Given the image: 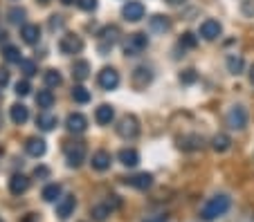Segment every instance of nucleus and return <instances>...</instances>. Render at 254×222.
<instances>
[{
  "label": "nucleus",
  "mask_w": 254,
  "mask_h": 222,
  "mask_svg": "<svg viewBox=\"0 0 254 222\" xmlns=\"http://www.w3.org/2000/svg\"><path fill=\"white\" fill-rule=\"evenodd\" d=\"M59 49H61L63 54H79L83 49V41L79 39L77 34H65L59 41Z\"/></svg>",
  "instance_id": "8"
},
{
  "label": "nucleus",
  "mask_w": 254,
  "mask_h": 222,
  "mask_svg": "<svg viewBox=\"0 0 254 222\" xmlns=\"http://www.w3.org/2000/svg\"><path fill=\"white\" fill-rule=\"evenodd\" d=\"M16 94H18V97H27L29 92H32V86H29V81L27 79H23V81H18L16 83Z\"/></svg>",
  "instance_id": "37"
},
{
  "label": "nucleus",
  "mask_w": 254,
  "mask_h": 222,
  "mask_svg": "<svg viewBox=\"0 0 254 222\" xmlns=\"http://www.w3.org/2000/svg\"><path fill=\"white\" fill-rule=\"evenodd\" d=\"M25 150H27V155H32V157H43L48 146H45V139H41V137H29V139L25 141Z\"/></svg>",
  "instance_id": "13"
},
{
  "label": "nucleus",
  "mask_w": 254,
  "mask_h": 222,
  "mask_svg": "<svg viewBox=\"0 0 254 222\" xmlns=\"http://www.w3.org/2000/svg\"><path fill=\"white\" fill-rule=\"evenodd\" d=\"M149 25H151V29H153V32H160V34H164V32H169V29H171V20H169L167 16H160V14H155L153 18L149 20Z\"/></svg>",
  "instance_id": "24"
},
{
  "label": "nucleus",
  "mask_w": 254,
  "mask_h": 222,
  "mask_svg": "<svg viewBox=\"0 0 254 222\" xmlns=\"http://www.w3.org/2000/svg\"><path fill=\"white\" fill-rule=\"evenodd\" d=\"M72 77L77 79V81H86L90 77V63L88 61H77L72 65Z\"/></svg>",
  "instance_id": "23"
},
{
  "label": "nucleus",
  "mask_w": 254,
  "mask_h": 222,
  "mask_svg": "<svg viewBox=\"0 0 254 222\" xmlns=\"http://www.w3.org/2000/svg\"><path fill=\"white\" fill-rule=\"evenodd\" d=\"M97 83L101 90H115L120 86V72L115 68H101V72L97 74Z\"/></svg>",
  "instance_id": "5"
},
{
  "label": "nucleus",
  "mask_w": 254,
  "mask_h": 222,
  "mask_svg": "<svg viewBox=\"0 0 254 222\" xmlns=\"http://www.w3.org/2000/svg\"><path fill=\"white\" fill-rule=\"evenodd\" d=\"M144 14H146V9H144V5L139 0H130V2H126V5L122 7V16H124L126 20H130V23L142 20Z\"/></svg>",
  "instance_id": "9"
},
{
  "label": "nucleus",
  "mask_w": 254,
  "mask_h": 222,
  "mask_svg": "<svg viewBox=\"0 0 254 222\" xmlns=\"http://www.w3.org/2000/svg\"><path fill=\"white\" fill-rule=\"evenodd\" d=\"M63 5H72V2H74V0H61Z\"/></svg>",
  "instance_id": "47"
},
{
  "label": "nucleus",
  "mask_w": 254,
  "mask_h": 222,
  "mask_svg": "<svg viewBox=\"0 0 254 222\" xmlns=\"http://www.w3.org/2000/svg\"><path fill=\"white\" fill-rule=\"evenodd\" d=\"M113 119H115V110H113V106H108V103H101L95 110V121L99 126H108Z\"/></svg>",
  "instance_id": "18"
},
{
  "label": "nucleus",
  "mask_w": 254,
  "mask_h": 222,
  "mask_svg": "<svg viewBox=\"0 0 254 222\" xmlns=\"http://www.w3.org/2000/svg\"><path fill=\"white\" fill-rule=\"evenodd\" d=\"M146 47H149V36L142 34V32H135V34H130L128 39H126L124 54L126 56H139Z\"/></svg>",
  "instance_id": "2"
},
{
  "label": "nucleus",
  "mask_w": 254,
  "mask_h": 222,
  "mask_svg": "<svg viewBox=\"0 0 254 222\" xmlns=\"http://www.w3.org/2000/svg\"><path fill=\"white\" fill-rule=\"evenodd\" d=\"M34 175H36V178H48V175H50V171L45 169V166H36V171H34Z\"/></svg>",
  "instance_id": "42"
},
{
  "label": "nucleus",
  "mask_w": 254,
  "mask_h": 222,
  "mask_svg": "<svg viewBox=\"0 0 254 222\" xmlns=\"http://www.w3.org/2000/svg\"><path fill=\"white\" fill-rule=\"evenodd\" d=\"M39 2H43V5H48V2H50V0H39Z\"/></svg>",
  "instance_id": "48"
},
{
  "label": "nucleus",
  "mask_w": 254,
  "mask_h": 222,
  "mask_svg": "<svg viewBox=\"0 0 254 222\" xmlns=\"http://www.w3.org/2000/svg\"><path fill=\"white\" fill-rule=\"evenodd\" d=\"M113 213V209L108 207V202H104V204H97V207H92V218H95L97 222H104L106 218Z\"/></svg>",
  "instance_id": "31"
},
{
  "label": "nucleus",
  "mask_w": 254,
  "mask_h": 222,
  "mask_svg": "<svg viewBox=\"0 0 254 222\" xmlns=\"http://www.w3.org/2000/svg\"><path fill=\"white\" fill-rule=\"evenodd\" d=\"M27 188H29V178H27V175H23V173L11 175V179H9V191H11V193H14V195H23Z\"/></svg>",
  "instance_id": "14"
},
{
  "label": "nucleus",
  "mask_w": 254,
  "mask_h": 222,
  "mask_svg": "<svg viewBox=\"0 0 254 222\" xmlns=\"http://www.w3.org/2000/svg\"><path fill=\"white\" fill-rule=\"evenodd\" d=\"M43 81L48 88H59L63 83V77L57 72V70H48V72L43 74Z\"/></svg>",
  "instance_id": "32"
},
{
  "label": "nucleus",
  "mask_w": 254,
  "mask_h": 222,
  "mask_svg": "<svg viewBox=\"0 0 254 222\" xmlns=\"http://www.w3.org/2000/svg\"><path fill=\"white\" fill-rule=\"evenodd\" d=\"M77 5L83 11H92V9H97V0H77Z\"/></svg>",
  "instance_id": "39"
},
{
  "label": "nucleus",
  "mask_w": 254,
  "mask_h": 222,
  "mask_svg": "<svg viewBox=\"0 0 254 222\" xmlns=\"http://www.w3.org/2000/svg\"><path fill=\"white\" fill-rule=\"evenodd\" d=\"M117 133H120V137H124V139H135V137L139 135V121H137V117L124 115L120 119Z\"/></svg>",
  "instance_id": "3"
},
{
  "label": "nucleus",
  "mask_w": 254,
  "mask_h": 222,
  "mask_svg": "<svg viewBox=\"0 0 254 222\" xmlns=\"http://www.w3.org/2000/svg\"><path fill=\"white\" fill-rule=\"evenodd\" d=\"M117 36H120V27H117V25H108V27L101 29V34H99V39H101L99 52L106 54L108 49H113V45L117 43Z\"/></svg>",
  "instance_id": "7"
},
{
  "label": "nucleus",
  "mask_w": 254,
  "mask_h": 222,
  "mask_svg": "<svg viewBox=\"0 0 254 222\" xmlns=\"http://www.w3.org/2000/svg\"><path fill=\"white\" fill-rule=\"evenodd\" d=\"M2 56H5L7 63H20V61H23L20 49L14 47V45H5V47H2Z\"/></svg>",
  "instance_id": "30"
},
{
  "label": "nucleus",
  "mask_w": 254,
  "mask_h": 222,
  "mask_svg": "<svg viewBox=\"0 0 254 222\" xmlns=\"http://www.w3.org/2000/svg\"><path fill=\"white\" fill-rule=\"evenodd\" d=\"M111 162H113V157H111L108 150H97V153L92 155L90 164H92V169L95 171H108L111 169Z\"/></svg>",
  "instance_id": "16"
},
{
  "label": "nucleus",
  "mask_w": 254,
  "mask_h": 222,
  "mask_svg": "<svg viewBox=\"0 0 254 222\" xmlns=\"http://www.w3.org/2000/svg\"><path fill=\"white\" fill-rule=\"evenodd\" d=\"M0 121H2V117H0Z\"/></svg>",
  "instance_id": "49"
},
{
  "label": "nucleus",
  "mask_w": 254,
  "mask_h": 222,
  "mask_svg": "<svg viewBox=\"0 0 254 222\" xmlns=\"http://www.w3.org/2000/svg\"><path fill=\"white\" fill-rule=\"evenodd\" d=\"M117 157H120V162L124 166H128V169H133V166L139 164V153L135 148H122Z\"/></svg>",
  "instance_id": "22"
},
{
  "label": "nucleus",
  "mask_w": 254,
  "mask_h": 222,
  "mask_svg": "<svg viewBox=\"0 0 254 222\" xmlns=\"http://www.w3.org/2000/svg\"><path fill=\"white\" fill-rule=\"evenodd\" d=\"M230 207H232L230 195L218 193V195H214V198L207 200V204L202 207V211H200V218L205 222H214L216 218H223V216H225V213L230 211Z\"/></svg>",
  "instance_id": "1"
},
{
  "label": "nucleus",
  "mask_w": 254,
  "mask_h": 222,
  "mask_svg": "<svg viewBox=\"0 0 254 222\" xmlns=\"http://www.w3.org/2000/svg\"><path fill=\"white\" fill-rule=\"evenodd\" d=\"M180 148L183 150H200L202 148V137L200 135H187L180 139Z\"/></svg>",
  "instance_id": "26"
},
{
  "label": "nucleus",
  "mask_w": 254,
  "mask_h": 222,
  "mask_svg": "<svg viewBox=\"0 0 254 222\" xmlns=\"http://www.w3.org/2000/svg\"><path fill=\"white\" fill-rule=\"evenodd\" d=\"M9 23H14V25H20L25 20V9H20V7H14V9H9Z\"/></svg>",
  "instance_id": "36"
},
{
  "label": "nucleus",
  "mask_w": 254,
  "mask_h": 222,
  "mask_svg": "<svg viewBox=\"0 0 254 222\" xmlns=\"http://www.w3.org/2000/svg\"><path fill=\"white\" fill-rule=\"evenodd\" d=\"M171 7H180V5H185V0H167Z\"/></svg>",
  "instance_id": "44"
},
{
  "label": "nucleus",
  "mask_w": 254,
  "mask_h": 222,
  "mask_svg": "<svg viewBox=\"0 0 254 222\" xmlns=\"http://www.w3.org/2000/svg\"><path fill=\"white\" fill-rule=\"evenodd\" d=\"M74 207H77V198L74 195H63V198L57 200V216L61 220H67L74 213Z\"/></svg>",
  "instance_id": "11"
},
{
  "label": "nucleus",
  "mask_w": 254,
  "mask_h": 222,
  "mask_svg": "<svg viewBox=\"0 0 254 222\" xmlns=\"http://www.w3.org/2000/svg\"><path fill=\"white\" fill-rule=\"evenodd\" d=\"M250 81H252V86H254V65L250 68Z\"/></svg>",
  "instance_id": "45"
},
{
  "label": "nucleus",
  "mask_w": 254,
  "mask_h": 222,
  "mask_svg": "<svg viewBox=\"0 0 254 222\" xmlns=\"http://www.w3.org/2000/svg\"><path fill=\"white\" fill-rule=\"evenodd\" d=\"M196 79H198L196 70H185V72L180 74V81H183L185 86H191V83H196Z\"/></svg>",
  "instance_id": "38"
},
{
  "label": "nucleus",
  "mask_w": 254,
  "mask_h": 222,
  "mask_svg": "<svg viewBox=\"0 0 254 222\" xmlns=\"http://www.w3.org/2000/svg\"><path fill=\"white\" fill-rule=\"evenodd\" d=\"M225 121L232 131H243L245 126H248V110H245L243 106H232Z\"/></svg>",
  "instance_id": "4"
},
{
  "label": "nucleus",
  "mask_w": 254,
  "mask_h": 222,
  "mask_svg": "<svg viewBox=\"0 0 254 222\" xmlns=\"http://www.w3.org/2000/svg\"><path fill=\"white\" fill-rule=\"evenodd\" d=\"M65 160H67V166L79 169V166L86 162V146L83 144H70L65 148Z\"/></svg>",
  "instance_id": "6"
},
{
  "label": "nucleus",
  "mask_w": 254,
  "mask_h": 222,
  "mask_svg": "<svg viewBox=\"0 0 254 222\" xmlns=\"http://www.w3.org/2000/svg\"><path fill=\"white\" fill-rule=\"evenodd\" d=\"M36 103H39V108H43V110L52 108V106H54V94H52V90H39V94H36Z\"/></svg>",
  "instance_id": "28"
},
{
  "label": "nucleus",
  "mask_w": 254,
  "mask_h": 222,
  "mask_svg": "<svg viewBox=\"0 0 254 222\" xmlns=\"http://www.w3.org/2000/svg\"><path fill=\"white\" fill-rule=\"evenodd\" d=\"M61 198V184H48L43 188V200L45 202H57Z\"/></svg>",
  "instance_id": "29"
},
{
  "label": "nucleus",
  "mask_w": 254,
  "mask_h": 222,
  "mask_svg": "<svg viewBox=\"0 0 254 222\" xmlns=\"http://www.w3.org/2000/svg\"><path fill=\"white\" fill-rule=\"evenodd\" d=\"M180 47H187V49H193L198 45V36L196 34H191V32H185L183 36H180Z\"/></svg>",
  "instance_id": "34"
},
{
  "label": "nucleus",
  "mask_w": 254,
  "mask_h": 222,
  "mask_svg": "<svg viewBox=\"0 0 254 222\" xmlns=\"http://www.w3.org/2000/svg\"><path fill=\"white\" fill-rule=\"evenodd\" d=\"M72 99L77 103H88L90 101V92H88L83 86H74L72 88Z\"/></svg>",
  "instance_id": "33"
},
{
  "label": "nucleus",
  "mask_w": 254,
  "mask_h": 222,
  "mask_svg": "<svg viewBox=\"0 0 254 222\" xmlns=\"http://www.w3.org/2000/svg\"><path fill=\"white\" fill-rule=\"evenodd\" d=\"M144 222H169V220H167V216H151V218H146Z\"/></svg>",
  "instance_id": "43"
},
{
  "label": "nucleus",
  "mask_w": 254,
  "mask_h": 222,
  "mask_svg": "<svg viewBox=\"0 0 254 222\" xmlns=\"http://www.w3.org/2000/svg\"><path fill=\"white\" fill-rule=\"evenodd\" d=\"M36 126H39L41 131H45V133H50V131H54L59 126V119L54 115H50L48 110H43L39 117H36Z\"/></svg>",
  "instance_id": "20"
},
{
  "label": "nucleus",
  "mask_w": 254,
  "mask_h": 222,
  "mask_svg": "<svg viewBox=\"0 0 254 222\" xmlns=\"http://www.w3.org/2000/svg\"><path fill=\"white\" fill-rule=\"evenodd\" d=\"M18 65H20V72H23L25 77H34V74H36V63H34V61H27V58H23Z\"/></svg>",
  "instance_id": "35"
},
{
  "label": "nucleus",
  "mask_w": 254,
  "mask_h": 222,
  "mask_svg": "<svg viewBox=\"0 0 254 222\" xmlns=\"http://www.w3.org/2000/svg\"><path fill=\"white\" fill-rule=\"evenodd\" d=\"M9 117H11V121H14V124L23 126L25 121L29 119V110H27V106H23V103H14V106L9 108Z\"/></svg>",
  "instance_id": "21"
},
{
  "label": "nucleus",
  "mask_w": 254,
  "mask_h": 222,
  "mask_svg": "<svg viewBox=\"0 0 254 222\" xmlns=\"http://www.w3.org/2000/svg\"><path fill=\"white\" fill-rule=\"evenodd\" d=\"M0 222H2V220H0Z\"/></svg>",
  "instance_id": "50"
},
{
  "label": "nucleus",
  "mask_w": 254,
  "mask_h": 222,
  "mask_svg": "<svg viewBox=\"0 0 254 222\" xmlns=\"http://www.w3.org/2000/svg\"><path fill=\"white\" fill-rule=\"evenodd\" d=\"M243 68H245L243 56H239V54H230L227 56V70H230V74H241Z\"/></svg>",
  "instance_id": "27"
},
{
  "label": "nucleus",
  "mask_w": 254,
  "mask_h": 222,
  "mask_svg": "<svg viewBox=\"0 0 254 222\" xmlns=\"http://www.w3.org/2000/svg\"><path fill=\"white\" fill-rule=\"evenodd\" d=\"M65 128L70 133H74V135H81V133H86V128H88V119L81 115V112H70V115L65 117Z\"/></svg>",
  "instance_id": "10"
},
{
  "label": "nucleus",
  "mask_w": 254,
  "mask_h": 222,
  "mask_svg": "<svg viewBox=\"0 0 254 222\" xmlns=\"http://www.w3.org/2000/svg\"><path fill=\"white\" fill-rule=\"evenodd\" d=\"M7 39V32H0V41H5Z\"/></svg>",
  "instance_id": "46"
},
{
  "label": "nucleus",
  "mask_w": 254,
  "mask_h": 222,
  "mask_svg": "<svg viewBox=\"0 0 254 222\" xmlns=\"http://www.w3.org/2000/svg\"><path fill=\"white\" fill-rule=\"evenodd\" d=\"M126 182H128L133 188L146 191V188H151V184H153V175L151 173H137V175H133V178H128Z\"/></svg>",
  "instance_id": "19"
},
{
  "label": "nucleus",
  "mask_w": 254,
  "mask_h": 222,
  "mask_svg": "<svg viewBox=\"0 0 254 222\" xmlns=\"http://www.w3.org/2000/svg\"><path fill=\"white\" fill-rule=\"evenodd\" d=\"M153 81V72H151L149 68H135L133 70V86L135 88H146L149 83Z\"/></svg>",
  "instance_id": "17"
},
{
  "label": "nucleus",
  "mask_w": 254,
  "mask_h": 222,
  "mask_svg": "<svg viewBox=\"0 0 254 222\" xmlns=\"http://www.w3.org/2000/svg\"><path fill=\"white\" fill-rule=\"evenodd\" d=\"M57 27H63L61 16H52V20H50V29H57Z\"/></svg>",
  "instance_id": "41"
},
{
  "label": "nucleus",
  "mask_w": 254,
  "mask_h": 222,
  "mask_svg": "<svg viewBox=\"0 0 254 222\" xmlns=\"http://www.w3.org/2000/svg\"><path fill=\"white\" fill-rule=\"evenodd\" d=\"M230 146H232V139L225 133H218V135L211 139V148H214L216 153H225V150H230Z\"/></svg>",
  "instance_id": "25"
},
{
  "label": "nucleus",
  "mask_w": 254,
  "mask_h": 222,
  "mask_svg": "<svg viewBox=\"0 0 254 222\" xmlns=\"http://www.w3.org/2000/svg\"><path fill=\"white\" fill-rule=\"evenodd\" d=\"M9 83V72L7 70H0V88H5Z\"/></svg>",
  "instance_id": "40"
},
{
  "label": "nucleus",
  "mask_w": 254,
  "mask_h": 222,
  "mask_svg": "<svg viewBox=\"0 0 254 222\" xmlns=\"http://www.w3.org/2000/svg\"><path fill=\"white\" fill-rule=\"evenodd\" d=\"M20 36H23V41L27 45H36L41 41V27L34 23H27V25H23V29H20Z\"/></svg>",
  "instance_id": "15"
},
{
  "label": "nucleus",
  "mask_w": 254,
  "mask_h": 222,
  "mask_svg": "<svg viewBox=\"0 0 254 222\" xmlns=\"http://www.w3.org/2000/svg\"><path fill=\"white\" fill-rule=\"evenodd\" d=\"M221 34H223V27H221V23H218V20L207 18L205 23L200 25V36L205 41H216Z\"/></svg>",
  "instance_id": "12"
}]
</instances>
